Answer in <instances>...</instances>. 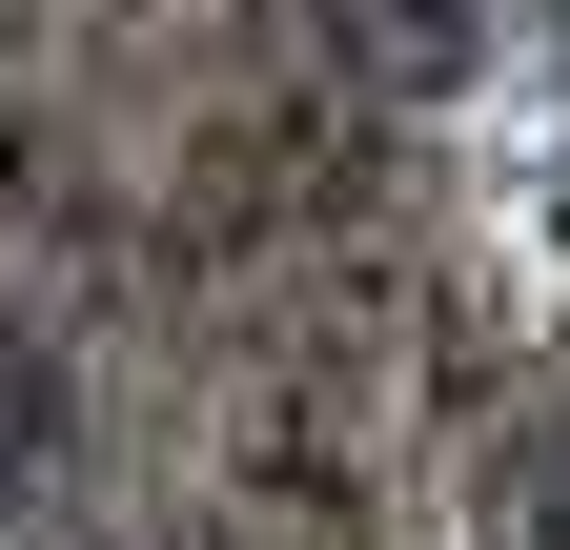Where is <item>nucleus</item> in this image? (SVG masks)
I'll list each match as a JSON object with an SVG mask.
<instances>
[{
    "mask_svg": "<svg viewBox=\"0 0 570 550\" xmlns=\"http://www.w3.org/2000/svg\"><path fill=\"white\" fill-rule=\"evenodd\" d=\"M306 41H326L346 102H449L489 61V0H306Z\"/></svg>",
    "mask_w": 570,
    "mask_h": 550,
    "instance_id": "obj_1",
    "label": "nucleus"
},
{
    "mask_svg": "<svg viewBox=\"0 0 570 550\" xmlns=\"http://www.w3.org/2000/svg\"><path fill=\"white\" fill-rule=\"evenodd\" d=\"M61 449H82V387H61L21 326H0V510H21V490H61Z\"/></svg>",
    "mask_w": 570,
    "mask_h": 550,
    "instance_id": "obj_2",
    "label": "nucleus"
}]
</instances>
